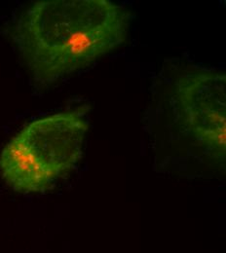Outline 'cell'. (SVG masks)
Returning a JSON list of instances; mask_svg holds the SVG:
<instances>
[{"instance_id":"cell-1","label":"cell","mask_w":226,"mask_h":253,"mask_svg":"<svg viewBox=\"0 0 226 253\" xmlns=\"http://www.w3.org/2000/svg\"><path fill=\"white\" fill-rule=\"evenodd\" d=\"M130 23L107 0H45L21 14L11 36L34 80L49 85L121 46Z\"/></svg>"},{"instance_id":"cell-2","label":"cell","mask_w":226,"mask_h":253,"mask_svg":"<svg viewBox=\"0 0 226 253\" xmlns=\"http://www.w3.org/2000/svg\"><path fill=\"white\" fill-rule=\"evenodd\" d=\"M89 123L77 110L33 121L0 153V173L20 193L50 189L77 164Z\"/></svg>"},{"instance_id":"cell-3","label":"cell","mask_w":226,"mask_h":253,"mask_svg":"<svg viewBox=\"0 0 226 253\" xmlns=\"http://www.w3.org/2000/svg\"><path fill=\"white\" fill-rule=\"evenodd\" d=\"M226 76L215 70H193L176 82V96L183 122L197 142L226 157Z\"/></svg>"}]
</instances>
